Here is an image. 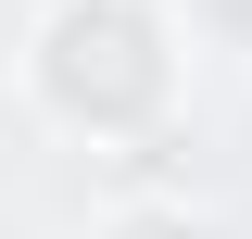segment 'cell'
Returning <instances> with one entry per match:
<instances>
[{
	"mask_svg": "<svg viewBox=\"0 0 252 239\" xmlns=\"http://www.w3.org/2000/svg\"><path fill=\"white\" fill-rule=\"evenodd\" d=\"M26 89L51 126H89V139H164V101H177V26L164 0H51L26 38Z\"/></svg>",
	"mask_w": 252,
	"mask_h": 239,
	"instance_id": "obj_1",
	"label": "cell"
},
{
	"mask_svg": "<svg viewBox=\"0 0 252 239\" xmlns=\"http://www.w3.org/2000/svg\"><path fill=\"white\" fill-rule=\"evenodd\" d=\"M0 13H13V0H0Z\"/></svg>",
	"mask_w": 252,
	"mask_h": 239,
	"instance_id": "obj_3",
	"label": "cell"
},
{
	"mask_svg": "<svg viewBox=\"0 0 252 239\" xmlns=\"http://www.w3.org/2000/svg\"><path fill=\"white\" fill-rule=\"evenodd\" d=\"M101 239H215V227H202L189 202H114V227H101Z\"/></svg>",
	"mask_w": 252,
	"mask_h": 239,
	"instance_id": "obj_2",
	"label": "cell"
}]
</instances>
